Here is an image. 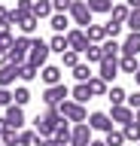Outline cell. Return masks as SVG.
Instances as JSON below:
<instances>
[{"instance_id": "cell-1", "label": "cell", "mask_w": 140, "mask_h": 146, "mask_svg": "<svg viewBox=\"0 0 140 146\" xmlns=\"http://www.w3.org/2000/svg\"><path fill=\"white\" fill-rule=\"evenodd\" d=\"M9 25H19V31H21V34L34 36V34H37V27H40V18L34 15V12H19V9H12Z\"/></svg>"}, {"instance_id": "cell-2", "label": "cell", "mask_w": 140, "mask_h": 146, "mask_svg": "<svg viewBox=\"0 0 140 146\" xmlns=\"http://www.w3.org/2000/svg\"><path fill=\"white\" fill-rule=\"evenodd\" d=\"M49 55H52V49H49L46 40H31V52H28V64H34V67H46L49 64Z\"/></svg>"}, {"instance_id": "cell-3", "label": "cell", "mask_w": 140, "mask_h": 146, "mask_svg": "<svg viewBox=\"0 0 140 146\" xmlns=\"http://www.w3.org/2000/svg\"><path fill=\"white\" fill-rule=\"evenodd\" d=\"M58 110H61V116H64L70 125H76V122H85V119H88V110H85V104H76L73 98H67Z\"/></svg>"}, {"instance_id": "cell-4", "label": "cell", "mask_w": 140, "mask_h": 146, "mask_svg": "<svg viewBox=\"0 0 140 146\" xmlns=\"http://www.w3.org/2000/svg\"><path fill=\"white\" fill-rule=\"evenodd\" d=\"M67 15H70V21H73L76 27H82V31H85L88 25H94V21H92V9H88L85 0H73V6H70Z\"/></svg>"}, {"instance_id": "cell-5", "label": "cell", "mask_w": 140, "mask_h": 146, "mask_svg": "<svg viewBox=\"0 0 140 146\" xmlns=\"http://www.w3.org/2000/svg\"><path fill=\"white\" fill-rule=\"evenodd\" d=\"M67 98H70V88H67L64 82H58V85H46V91H43V104H46V107H61Z\"/></svg>"}, {"instance_id": "cell-6", "label": "cell", "mask_w": 140, "mask_h": 146, "mask_svg": "<svg viewBox=\"0 0 140 146\" xmlns=\"http://www.w3.org/2000/svg\"><path fill=\"white\" fill-rule=\"evenodd\" d=\"M3 119H6V125H9V128L21 131V128H25V107H19V104H9V107L3 110Z\"/></svg>"}, {"instance_id": "cell-7", "label": "cell", "mask_w": 140, "mask_h": 146, "mask_svg": "<svg viewBox=\"0 0 140 146\" xmlns=\"http://www.w3.org/2000/svg\"><path fill=\"white\" fill-rule=\"evenodd\" d=\"M94 131H92V125H88V122H76V125H73V137H70V143H73V146H88V143H92V140H94Z\"/></svg>"}, {"instance_id": "cell-8", "label": "cell", "mask_w": 140, "mask_h": 146, "mask_svg": "<svg viewBox=\"0 0 140 146\" xmlns=\"http://www.w3.org/2000/svg\"><path fill=\"white\" fill-rule=\"evenodd\" d=\"M98 76L116 85V76H119V58H104V61H101V70H98Z\"/></svg>"}, {"instance_id": "cell-9", "label": "cell", "mask_w": 140, "mask_h": 146, "mask_svg": "<svg viewBox=\"0 0 140 146\" xmlns=\"http://www.w3.org/2000/svg\"><path fill=\"white\" fill-rule=\"evenodd\" d=\"M110 119H113V125H128V122H134V110L128 107V104H119V107H113L110 110Z\"/></svg>"}, {"instance_id": "cell-10", "label": "cell", "mask_w": 140, "mask_h": 146, "mask_svg": "<svg viewBox=\"0 0 140 146\" xmlns=\"http://www.w3.org/2000/svg\"><path fill=\"white\" fill-rule=\"evenodd\" d=\"M67 43H70V49H76V52H85V49H88V36H85L82 27H70V31H67Z\"/></svg>"}, {"instance_id": "cell-11", "label": "cell", "mask_w": 140, "mask_h": 146, "mask_svg": "<svg viewBox=\"0 0 140 146\" xmlns=\"http://www.w3.org/2000/svg\"><path fill=\"white\" fill-rule=\"evenodd\" d=\"M88 125H92V131H113V119H110V113H92V116L85 119Z\"/></svg>"}, {"instance_id": "cell-12", "label": "cell", "mask_w": 140, "mask_h": 146, "mask_svg": "<svg viewBox=\"0 0 140 146\" xmlns=\"http://www.w3.org/2000/svg\"><path fill=\"white\" fill-rule=\"evenodd\" d=\"M64 76V67H58V64H46L43 70H40V79L46 82V85H58Z\"/></svg>"}, {"instance_id": "cell-13", "label": "cell", "mask_w": 140, "mask_h": 146, "mask_svg": "<svg viewBox=\"0 0 140 146\" xmlns=\"http://www.w3.org/2000/svg\"><path fill=\"white\" fill-rule=\"evenodd\" d=\"M40 21H49V18L55 15V6H52V0H34V9H31Z\"/></svg>"}, {"instance_id": "cell-14", "label": "cell", "mask_w": 140, "mask_h": 146, "mask_svg": "<svg viewBox=\"0 0 140 146\" xmlns=\"http://www.w3.org/2000/svg\"><path fill=\"white\" fill-rule=\"evenodd\" d=\"M70 25H73V21H70V15H67V12H55V15L49 18V27H52L55 34H67V31H70Z\"/></svg>"}, {"instance_id": "cell-15", "label": "cell", "mask_w": 140, "mask_h": 146, "mask_svg": "<svg viewBox=\"0 0 140 146\" xmlns=\"http://www.w3.org/2000/svg\"><path fill=\"white\" fill-rule=\"evenodd\" d=\"M19 79V64H3L0 67V88H9Z\"/></svg>"}, {"instance_id": "cell-16", "label": "cell", "mask_w": 140, "mask_h": 146, "mask_svg": "<svg viewBox=\"0 0 140 146\" xmlns=\"http://www.w3.org/2000/svg\"><path fill=\"white\" fill-rule=\"evenodd\" d=\"M122 55H140V31H131L122 40Z\"/></svg>"}, {"instance_id": "cell-17", "label": "cell", "mask_w": 140, "mask_h": 146, "mask_svg": "<svg viewBox=\"0 0 140 146\" xmlns=\"http://www.w3.org/2000/svg\"><path fill=\"white\" fill-rule=\"evenodd\" d=\"M70 98H73L76 104H88L94 94H92V88H88V82H76L73 88H70Z\"/></svg>"}, {"instance_id": "cell-18", "label": "cell", "mask_w": 140, "mask_h": 146, "mask_svg": "<svg viewBox=\"0 0 140 146\" xmlns=\"http://www.w3.org/2000/svg\"><path fill=\"white\" fill-rule=\"evenodd\" d=\"M55 128H58V125H52V122H49V119H46V113L34 119V131H37L40 137H52V134H55Z\"/></svg>"}, {"instance_id": "cell-19", "label": "cell", "mask_w": 140, "mask_h": 146, "mask_svg": "<svg viewBox=\"0 0 140 146\" xmlns=\"http://www.w3.org/2000/svg\"><path fill=\"white\" fill-rule=\"evenodd\" d=\"M128 15H131V6H128V3H113V9H110V18H113V21L125 25Z\"/></svg>"}, {"instance_id": "cell-20", "label": "cell", "mask_w": 140, "mask_h": 146, "mask_svg": "<svg viewBox=\"0 0 140 146\" xmlns=\"http://www.w3.org/2000/svg\"><path fill=\"white\" fill-rule=\"evenodd\" d=\"M52 137H55V140H58L61 146H64V143H70V137H73V125H70V122L64 119V122H61V125L55 128V134H52Z\"/></svg>"}, {"instance_id": "cell-21", "label": "cell", "mask_w": 140, "mask_h": 146, "mask_svg": "<svg viewBox=\"0 0 140 146\" xmlns=\"http://www.w3.org/2000/svg\"><path fill=\"white\" fill-rule=\"evenodd\" d=\"M88 88H92V94L94 98H107V91H110V82L107 79H101V76H92V79H88Z\"/></svg>"}, {"instance_id": "cell-22", "label": "cell", "mask_w": 140, "mask_h": 146, "mask_svg": "<svg viewBox=\"0 0 140 146\" xmlns=\"http://www.w3.org/2000/svg\"><path fill=\"white\" fill-rule=\"evenodd\" d=\"M101 49H104V58H119L122 43H119V40H113V36H107V40L101 43Z\"/></svg>"}, {"instance_id": "cell-23", "label": "cell", "mask_w": 140, "mask_h": 146, "mask_svg": "<svg viewBox=\"0 0 140 146\" xmlns=\"http://www.w3.org/2000/svg\"><path fill=\"white\" fill-rule=\"evenodd\" d=\"M107 100H110V107H119V104L128 100V91L122 88V85H113V88L107 91Z\"/></svg>"}, {"instance_id": "cell-24", "label": "cell", "mask_w": 140, "mask_h": 146, "mask_svg": "<svg viewBox=\"0 0 140 146\" xmlns=\"http://www.w3.org/2000/svg\"><path fill=\"white\" fill-rule=\"evenodd\" d=\"M82 58H85L88 64H101V61H104V49H101L98 43H88V49L82 52Z\"/></svg>"}, {"instance_id": "cell-25", "label": "cell", "mask_w": 140, "mask_h": 146, "mask_svg": "<svg viewBox=\"0 0 140 146\" xmlns=\"http://www.w3.org/2000/svg\"><path fill=\"white\" fill-rule=\"evenodd\" d=\"M137 55H119V70L122 73H131V76H134V70H137Z\"/></svg>"}, {"instance_id": "cell-26", "label": "cell", "mask_w": 140, "mask_h": 146, "mask_svg": "<svg viewBox=\"0 0 140 146\" xmlns=\"http://www.w3.org/2000/svg\"><path fill=\"white\" fill-rule=\"evenodd\" d=\"M92 76H94V73H92V64H88V61H82V64H76V67H73V79L76 82H88Z\"/></svg>"}, {"instance_id": "cell-27", "label": "cell", "mask_w": 140, "mask_h": 146, "mask_svg": "<svg viewBox=\"0 0 140 146\" xmlns=\"http://www.w3.org/2000/svg\"><path fill=\"white\" fill-rule=\"evenodd\" d=\"M85 36H88V43H98V46H101L104 40H107L104 25H88V27H85Z\"/></svg>"}, {"instance_id": "cell-28", "label": "cell", "mask_w": 140, "mask_h": 146, "mask_svg": "<svg viewBox=\"0 0 140 146\" xmlns=\"http://www.w3.org/2000/svg\"><path fill=\"white\" fill-rule=\"evenodd\" d=\"M49 49H52V52H58V55H64L67 49H70V43H67V34H55L52 40H49Z\"/></svg>"}, {"instance_id": "cell-29", "label": "cell", "mask_w": 140, "mask_h": 146, "mask_svg": "<svg viewBox=\"0 0 140 146\" xmlns=\"http://www.w3.org/2000/svg\"><path fill=\"white\" fill-rule=\"evenodd\" d=\"M12 40H15V36H12V27L9 25H0V52H9Z\"/></svg>"}, {"instance_id": "cell-30", "label": "cell", "mask_w": 140, "mask_h": 146, "mask_svg": "<svg viewBox=\"0 0 140 146\" xmlns=\"http://www.w3.org/2000/svg\"><path fill=\"white\" fill-rule=\"evenodd\" d=\"M104 140H107V146H125V143H128L122 128H113V131H107V137H104Z\"/></svg>"}, {"instance_id": "cell-31", "label": "cell", "mask_w": 140, "mask_h": 146, "mask_svg": "<svg viewBox=\"0 0 140 146\" xmlns=\"http://www.w3.org/2000/svg\"><path fill=\"white\" fill-rule=\"evenodd\" d=\"M61 64H64V67H70V70H73L76 64H82V52H76V49H67V52L61 55Z\"/></svg>"}, {"instance_id": "cell-32", "label": "cell", "mask_w": 140, "mask_h": 146, "mask_svg": "<svg viewBox=\"0 0 140 146\" xmlns=\"http://www.w3.org/2000/svg\"><path fill=\"white\" fill-rule=\"evenodd\" d=\"M40 76V67H34V64H21L19 67V79L21 82H34Z\"/></svg>"}, {"instance_id": "cell-33", "label": "cell", "mask_w": 140, "mask_h": 146, "mask_svg": "<svg viewBox=\"0 0 140 146\" xmlns=\"http://www.w3.org/2000/svg\"><path fill=\"white\" fill-rule=\"evenodd\" d=\"M37 143H40L37 131H25V128L19 131V146H37Z\"/></svg>"}, {"instance_id": "cell-34", "label": "cell", "mask_w": 140, "mask_h": 146, "mask_svg": "<svg viewBox=\"0 0 140 146\" xmlns=\"http://www.w3.org/2000/svg\"><path fill=\"white\" fill-rule=\"evenodd\" d=\"M88 3V9H92V15L94 12H110L113 9V0H85Z\"/></svg>"}, {"instance_id": "cell-35", "label": "cell", "mask_w": 140, "mask_h": 146, "mask_svg": "<svg viewBox=\"0 0 140 146\" xmlns=\"http://www.w3.org/2000/svg\"><path fill=\"white\" fill-rule=\"evenodd\" d=\"M122 131H125V140H131V143H140V125H137V122H128Z\"/></svg>"}, {"instance_id": "cell-36", "label": "cell", "mask_w": 140, "mask_h": 146, "mask_svg": "<svg viewBox=\"0 0 140 146\" xmlns=\"http://www.w3.org/2000/svg\"><path fill=\"white\" fill-rule=\"evenodd\" d=\"M0 143L3 146H19V131H15V128H6V131L0 134Z\"/></svg>"}, {"instance_id": "cell-37", "label": "cell", "mask_w": 140, "mask_h": 146, "mask_svg": "<svg viewBox=\"0 0 140 146\" xmlns=\"http://www.w3.org/2000/svg\"><path fill=\"white\" fill-rule=\"evenodd\" d=\"M12 98H15V104H19V107L31 104V91H28V85H19V88L12 91Z\"/></svg>"}, {"instance_id": "cell-38", "label": "cell", "mask_w": 140, "mask_h": 146, "mask_svg": "<svg viewBox=\"0 0 140 146\" xmlns=\"http://www.w3.org/2000/svg\"><path fill=\"white\" fill-rule=\"evenodd\" d=\"M122 27H125V25H119V21H113V18H110V21L104 25V34H107V36H113V40H116V36L122 34Z\"/></svg>"}, {"instance_id": "cell-39", "label": "cell", "mask_w": 140, "mask_h": 146, "mask_svg": "<svg viewBox=\"0 0 140 146\" xmlns=\"http://www.w3.org/2000/svg\"><path fill=\"white\" fill-rule=\"evenodd\" d=\"M125 27H128V31H140V9H131V15H128V21H125Z\"/></svg>"}, {"instance_id": "cell-40", "label": "cell", "mask_w": 140, "mask_h": 146, "mask_svg": "<svg viewBox=\"0 0 140 146\" xmlns=\"http://www.w3.org/2000/svg\"><path fill=\"white\" fill-rule=\"evenodd\" d=\"M9 104H15V98H12L9 88H0V110H6Z\"/></svg>"}, {"instance_id": "cell-41", "label": "cell", "mask_w": 140, "mask_h": 146, "mask_svg": "<svg viewBox=\"0 0 140 146\" xmlns=\"http://www.w3.org/2000/svg\"><path fill=\"white\" fill-rule=\"evenodd\" d=\"M125 104H128V107L134 110V113H137V110H140V91H131V94H128V100H125Z\"/></svg>"}, {"instance_id": "cell-42", "label": "cell", "mask_w": 140, "mask_h": 146, "mask_svg": "<svg viewBox=\"0 0 140 146\" xmlns=\"http://www.w3.org/2000/svg\"><path fill=\"white\" fill-rule=\"evenodd\" d=\"M9 15H12V9H6L3 3H0V25H9ZM12 27V25H9Z\"/></svg>"}, {"instance_id": "cell-43", "label": "cell", "mask_w": 140, "mask_h": 146, "mask_svg": "<svg viewBox=\"0 0 140 146\" xmlns=\"http://www.w3.org/2000/svg\"><path fill=\"white\" fill-rule=\"evenodd\" d=\"M15 9H19V12H31V9H34V0H19Z\"/></svg>"}, {"instance_id": "cell-44", "label": "cell", "mask_w": 140, "mask_h": 146, "mask_svg": "<svg viewBox=\"0 0 140 146\" xmlns=\"http://www.w3.org/2000/svg\"><path fill=\"white\" fill-rule=\"evenodd\" d=\"M37 146H61V143H58L55 137H40V143H37Z\"/></svg>"}, {"instance_id": "cell-45", "label": "cell", "mask_w": 140, "mask_h": 146, "mask_svg": "<svg viewBox=\"0 0 140 146\" xmlns=\"http://www.w3.org/2000/svg\"><path fill=\"white\" fill-rule=\"evenodd\" d=\"M125 3H128L131 9H140V0H125Z\"/></svg>"}, {"instance_id": "cell-46", "label": "cell", "mask_w": 140, "mask_h": 146, "mask_svg": "<svg viewBox=\"0 0 140 146\" xmlns=\"http://www.w3.org/2000/svg\"><path fill=\"white\" fill-rule=\"evenodd\" d=\"M134 82H137V88H140V64H137V70H134Z\"/></svg>"}, {"instance_id": "cell-47", "label": "cell", "mask_w": 140, "mask_h": 146, "mask_svg": "<svg viewBox=\"0 0 140 146\" xmlns=\"http://www.w3.org/2000/svg\"><path fill=\"white\" fill-rule=\"evenodd\" d=\"M6 128H9V125H6V119L0 116V134H3V131H6Z\"/></svg>"}, {"instance_id": "cell-48", "label": "cell", "mask_w": 140, "mask_h": 146, "mask_svg": "<svg viewBox=\"0 0 140 146\" xmlns=\"http://www.w3.org/2000/svg\"><path fill=\"white\" fill-rule=\"evenodd\" d=\"M88 146H107V140H92Z\"/></svg>"}, {"instance_id": "cell-49", "label": "cell", "mask_w": 140, "mask_h": 146, "mask_svg": "<svg viewBox=\"0 0 140 146\" xmlns=\"http://www.w3.org/2000/svg\"><path fill=\"white\" fill-rule=\"evenodd\" d=\"M134 122H137V125H140V110H137V113H134Z\"/></svg>"}, {"instance_id": "cell-50", "label": "cell", "mask_w": 140, "mask_h": 146, "mask_svg": "<svg viewBox=\"0 0 140 146\" xmlns=\"http://www.w3.org/2000/svg\"><path fill=\"white\" fill-rule=\"evenodd\" d=\"M64 146H73V143H64Z\"/></svg>"}, {"instance_id": "cell-51", "label": "cell", "mask_w": 140, "mask_h": 146, "mask_svg": "<svg viewBox=\"0 0 140 146\" xmlns=\"http://www.w3.org/2000/svg\"><path fill=\"white\" fill-rule=\"evenodd\" d=\"M0 116H3V113H0Z\"/></svg>"}, {"instance_id": "cell-52", "label": "cell", "mask_w": 140, "mask_h": 146, "mask_svg": "<svg viewBox=\"0 0 140 146\" xmlns=\"http://www.w3.org/2000/svg\"><path fill=\"white\" fill-rule=\"evenodd\" d=\"M0 146H3V143H0Z\"/></svg>"}, {"instance_id": "cell-53", "label": "cell", "mask_w": 140, "mask_h": 146, "mask_svg": "<svg viewBox=\"0 0 140 146\" xmlns=\"http://www.w3.org/2000/svg\"><path fill=\"white\" fill-rule=\"evenodd\" d=\"M137 146H140V143H137Z\"/></svg>"}]
</instances>
